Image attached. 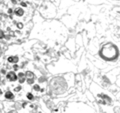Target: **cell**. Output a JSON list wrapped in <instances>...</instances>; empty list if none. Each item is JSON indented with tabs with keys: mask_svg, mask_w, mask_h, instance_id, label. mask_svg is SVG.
Wrapping results in <instances>:
<instances>
[{
	"mask_svg": "<svg viewBox=\"0 0 120 113\" xmlns=\"http://www.w3.org/2000/svg\"><path fill=\"white\" fill-rule=\"evenodd\" d=\"M7 79H8L9 81H16L17 80V75L15 74V72H13V71H10V72L7 73Z\"/></svg>",
	"mask_w": 120,
	"mask_h": 113,
	"instance_id": "obj_4",
	"label": "cell"
},
{
	"mask_svg": "<svg viewBox=\"0 0 120 113\" xmlns=\"http://www.w3.org/2000/svg\"><path fill=\"white\" fill-rule=\"evenodd\" d=\"M27 98H29L30 100H33V99H34V97H33V94H31V93H27Z\"/></svg>",
	"mask_w": 120,
	"mask_h": 113,
	"instance_id": "obj_9",
	"label": "cell"
},
{
	"mask_svg": "<svg viewBox=\"0 0 120 113\" xmlns=\"http://www.w3.org/2000/svg\"><path fill=\"white\" fill-rule=\"evenodd\" d=\"M25 76H26V80L29 84H32L33 82L35 80V74L31 72V71H27V72L25 73Z\"/></svg>",
	"mask_w": 120,
	"mask_h": 113,
	"instance_id": "obj_3",
	"label": "cell"
},
{
	"mask_svg": "<svg viewBox=\"0 0 120 113\" xmlns=\"http://www.w3.org/2000/svg\"><path fill=\"white\" fill-rule=\"evenodd\" d=\"M18 77H19V82L20 83H23V82L26 80L25 79V73H23V72H20L19 74H18Z\"/></svg>",
	"mask_w": 120,
	"mask_h": 113,
	"instance_id": "obj_6",
	"label": "cell"
},
{
	"mask_svg": "<svg viewBox=\"0 0 120 113\" xmlns=\"http://www.w3.org/2000/svg\"><path fill=\"white\" fill-rule=\"evenodd\" d=\"M4 96H5V98H6V99H9V100H13V99H14V94L11 92V91H7V92H5Z\"/></svg>",
	"mask_w": 120,
	"mask_h": 113,
	"instance_id": "obj_5",
	"label": "cell"
},
{
	"mask_svg": "<svg viewBox=\"0 0 120 113\" xmlns=\"http://www.w3.org/2000/svg\"><path fill=\"white\" fill-rule=\"evenodd\" d=\"M69 87L66 76H55L49 81V93L53 96H59L64 94Z\"/></svg>",
	"mask_w": 120,
	"mask_h": 113,
	"instance_id": "obj_1",
	"label": "cell"
},
{
	"mask_svg": "<svg viewBox=\"0 0 120 113\" xmlns=\"http://www.w3.org/2000/svg\"><path fill=\"white\" fill-rule=\"evenodd\" d=\"M15 14H16L17 16H21V15H23V10H22V8H18L16 11H15Z\"/></svg>",
	"mask_w": 120,
	"mask_h": 113,
	"instance_id": "obj_8",
	"label": "cell"
},
{
	"mask_svg": "<svg viewBox=\"0 0 120 113\" xmlns=\"http://www.w3.org/2000/svg\"><path fill=\"white\" fill-rule=\"evenodd\" d=\"M118 47L113 43H106L101 47V50L99 52V55L101 58H103L107 61H114L118 58Z\"/></svg>",
	"mask_w": 120,
	"mask_h": 113,
	"instance_id": "obj_2",
	"label": "cell"
},
{
	"mask_svg": "<svg viewBox=\"0 0 120 113\" xmlns=\"http://www.w3.org/2000/svg\"><path fill=\"white\" fill-rule=\"evenodd\" d=\"M0 94H1V90H0Z\"/></svg>",
	"mask_w": 120,
	"mask_h": 113,
	"instance_id": "obj_12",
	"label": "cell"
},
{
	"mask_svg": "<svg viewBox=\"0 0 120 113\" xmlns=\"http://www.w3.org/2000/svg\"><path fill=\"white\" fill-rule=\"evenodd\" d=\"M3 37H4V33H3L2 31H0V39L3 38Z\"/></svg>",
	"mask_w": 120,
	"mask_h": 113,
	"instance_id": "obj_10",
	"label": "cell"
},
{
	"mask_svg": "<svg viewBox=\"0 0 120 113\" xmlns=\"http://www.w3.org/2000/svg\"><path fill=\"white\" fill-rule=\"evenodd\" d=\"M0 80H1V75H0Z\"/></svg>",
	"mask_w": 120,
	"mask_h": 113,
	"instance_id": "obj_11",
	"label": "cell"
},
{
	"mask_svg": "<svg viewBox=\"0 0 120 113\" xmlns=\"http://www.w3.org/2000/svg\"><path fill=\"white\" fill-rule=\"evenodd\" d=\"M18 60H19V58L18 57H9L8 58V62H12V63H17Z\"/></svg>",
	"mask_w": 120,
	"mask_h": 113,
	"instance_id": "obj_7",
	"label": "cell"
}]
</instances>
